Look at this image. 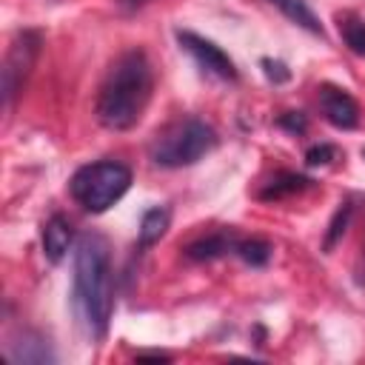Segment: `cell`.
<instances>
[{
	"label": "cell",
	"mask_w": 365,
	"mask_h": 365,
	"mask_svg": "<svg viewBox=\"0 0 365 365\" xmlns=\"http://www.w3.org/2000/svg\"><path fill=\"white\" fill-rule=\"evenodd\" d=\"M151 97V63L145 51L131 48L114 60L108 68L100 94H97V120L111 131H128L140 123Z\"/></svg>",
	"instance_id": "cell-1"
},
{
	"label": "cell",
	"mask_w": 365,
	"mask_h": 365,
	"mask_svg": "<svg viewBox=\"0 0 365 365\" xmlns=\"http://www.w3.org/2000/svg\"><path fill=\"white\" fill-rule=\"evenodd\" d=\"M74 297L83 308L88 331L94 339H103L114 311V285H111V259L108 245L100 234H83L74 251Z\"/></svg>",
	"instance_id": "cell-2"
},
{
	"label": "cell",
	"mask_w": 365,
	"mask_h": 365,
	"mask_svg": "<svg viewBox=\"0 0 365 365\" xmlns=\"http://www.w3.org/2000/svg\"><path fill=\"white\" fill-rule=\"evenodd\" d=\"M131 185V168L117 160H97L74 171L68 191L74 202L88 214L108 211Z\"/></svg>",
	"instance_id": "cell-3"
},
{
	"label": "cell",
	"mask_w": 365,
	"mask_h": 365,
	"mask_svg": "<svg viewBox=\"0 0 365 365\" xmlns=\"http://www.w3.org/2000/svg\"><path fill=\"white\" fill-rule=\"evenodd\" d=\"M214 145H217L214 128L202 120L188 117L174 123L157 137V143L151 145V160L160 168H182V165H194Z\"/></svg>",
	"instance_id": "cell-4"
},
{
	"label": "cell",
	"mask_w": 365,
	"mask_h": 365,
	"mask_svg": "<svg viewBox=\"0 0 365 365\" xmlns=\"http://www.w3.org/2000/svg\"><path fill=\"white\" fill-rule=\"evenodd\" d=\"M37 51H40V34L37 31H23L14 40V46L6 57V66H3V106L6 108L11 106L14 94L20 91L26 74L31 71V66L37 60Z\"/></svg>",
	"instance_id": "cell-5"
},
{
	"label": "cell",
	"mask_w": 365,
	"mask_h": 365,
	"mask_svg": "<svg viewBox=\"0 0 365 365\" xmlns=\"http://www.w3.org/2000/svg\"><path fill=\"white\" fill-rule=\"evenodd\" d=\"M177 40L197 60V66L202 71H208V74H214L220 80H237V68H234L231 57L220 46H214L211 40H205V37H200L194 31H177Z\"/></svg>",
	"instance_id": "cell-6"
},
{
	"label": "cell",
	"mask_w": 365,
	"mask_h": 365,
	"mask_svg": "<svg viewBox=\"0 0 365 365\" xmlns=\"http://www.w3.org/2000/svg\"><path fill=\"white\" fill-rule=\"evenodd\" d=\"M319 106H322V114H325V120L331 125H336V128H356L359 108H356V103H354V97L348 91L325 86L319 91Z\"/></svg>",
	"instance_id": "cell-7"
},
{
	"label": "cell",
	"mask_w": 365,
	"mask_h": 365,
	"mask_svg": "<svg viewBox=\"0 0 365 365\" xmlns=\"http://www.w3.org/2000/svg\"><path fill=\"white\" fill-rule=\"evenodd\" d=\"M74 242V228L63 214H51L43 225V251L51 262H60Z\"/></svg>",
	"instance_id": "cell-8"
},
{
	"label": "cell",
	"mask_w": 365,
	"mask_h": 365,
	"mask_svg": "<svg viewBox=\"0 0 365 365\" xmlns=\"http://www.w3.org/2000/svg\"><path fill=\"white\" fill-rule=\"evenodd\" d=\"M168 222H171V211L157 205V208H148L140 220V234H137V245L140 248H151L154 242L163 240V234L168 231Z\"/></svg>",
	"instance_id": "cell-9"
},
{
	"label": "cell",
	"mask_w": 365,
	"mask_h": 365,
	"mask_svg": "<svg viewBox=\"0 0 365 365\" xmlns=\"http://www.w3.org/2000/svg\"><path fill=\"white\" fill-rule=\"evenodd\" d=\"M234 245H237V242H234L231 237H225V234H208V237L194 240V242L185 248V259H191V262H208V259L222 257V254L231 251Z\"/></svg>",
	"instance_id": "cell-10"
},
{
	"label": "cell",
	"mask_w": 365,
	"mask_h": 365,
	"mask_svg": "<svg viewBox=\"0 0 365 365\" xmlns=\"http://www.w3.org/2000/svg\"><path fill=\"white\" fill-rule=\"evenodd\" d=\"M308 185H311L308 177L294 174V171H282V174H277V177L259 191V200H282V197L297 194V191H302V188H308Z\"/></svg>",
	"instance_id": "cell-11"
},
{
	"label": "cell",
	"mask_w": 365,
	"mask_h": 365,
	"mask_svg": "<svg viewBox=\"0 0 365 365\" xmlns=\"http://www.w3.org/2000/svg\"><path fill=\"white\" fill-rule=\"evenodd\" d=\"M288 20H294L297 26H302V29H308L311 34H322V26H319V20H317V14L308 9V3L305 0H271Z\"/></svg>",
	"instance_id": "cell-12"
},
{
	"label": "cell",
	"mask_w": 365,
	"mask_h": 365,
	"mask_svg": "<svg viewBox=\"0 0 365 365\" xmlns=\"http://www.w3.org/2000/svg\"><path fill=\"white\" fill-rule=\"evenodd\" d=\"M234 251H237V257L245 259L248 265H265V262L271 259V251H274V248H271L265 240H242V242L234 245Z\"/></svg>",
	"instance_id": "cell-13"
},
{
	"label": "cell",
	"mask_w": 365,
	"mask_h": 365,
	"mask_svg": "<svg viewBox=\"0 0 365 365\" xmlns=\"http://www.w3.org/2000/svg\"><path fill=\"white\" fill-rule=\"evenodd\" d=\"M339 31H342L345 46H348L354 54L365 57V23H362V20H345V23L339 26Z\"/></svg>",
	"instance_id": "cell-14"
},
{
	"label": "cell",
	"mask_w": 365,
	"mask_h": 365,
	"mask_svg": "<svg viewBox=\"0 0 365 365\" xmlns=\"http://www.w3.org/2000/svg\"><path fill=\"white\" fill-rule=\"evenodd\" d=\"M348 220H351V205L345 202L336 214H334V220H331V225H328V234H325V248H331L342 234H345V225H348Z\"/></svg>",
	"instance_id": "cell-15"
},
{
	"label": "cell",
	"mask_w": 365,
	"mask_h": 365,
	"mask_svg": "<svg viewBox=\"0 0 365 365\" xmlns=\"http://www.w3.org/2000/svg\"><path fill=\"white\" fill-rule=\"evenodd\" d=\"M334 157H336V148H334V145H328V143H322V145L308 148L305 163H308V165H325V163H331Z\"/></svg>",
	"instance_id": "cell-16"
},
{
	"label": "cell",
	"mask_w": 365,
	"mask_h": 365,
	"mask_svg": "<svg viewBox=\"0 0 365 365\" xmlns=\"http://www.w3.org/2000/svg\"><path fill=\"white\" fill-rule=\"evenodd\" d=\"M277 123H279L282 128L294 131V134H302V131L308 128V120H305V114H302V111H288V114H282Z\"/></svg>",
	"instance_id": "cell-17"
},
{
	"label": "cell",
	"mask_w": 365,
	"mask_h": 365,
	"mask_svg": "<svg viewBox=\"0 0 365 365\" xmlns=\"http://www.w3.org/2000/svg\"><path fill=\"white\" fill-rule=\"evenodd\" d=\"M137 359H154V362H168V354H137Z\"/></svg>",
	"instance_id": "cell-18"
},
{
	"label": "cell",
	"mask_w": 365,
	"mask_h": 365,
	"mask_svg": "<svg viewBox=\"0 0 365 365\" xmlns=\"http://www.w3.org/2000/svg\"><path fill=\"white\" fill-rule=\"evenodd\" d=\"M125 9H137V6H143V3H148V0H120Z\"/></svg>",
	"instance_id": "cell-19"
}]
</instances>
